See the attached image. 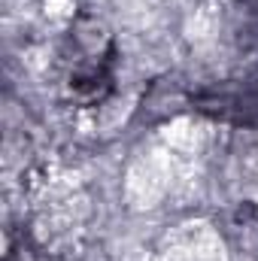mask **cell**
Here are the masks:
<instances>
[{
	"mask_svg": "<svg viewBox=\"0 0 258 261\" xmlns=\"http://www.w3.org/2000/svg\"><path fill=\"white\" fill-rule=\"evenodd\" d=\"M113 40L97 21H85L70 31L67 85L79 100H104V94L113 88Z\"/></svg>",
	"mask_w": 258,
	"mask_h": 261,
	"instance_id": "6da1fadb",
	"label": "cell"
}]
</instances>
